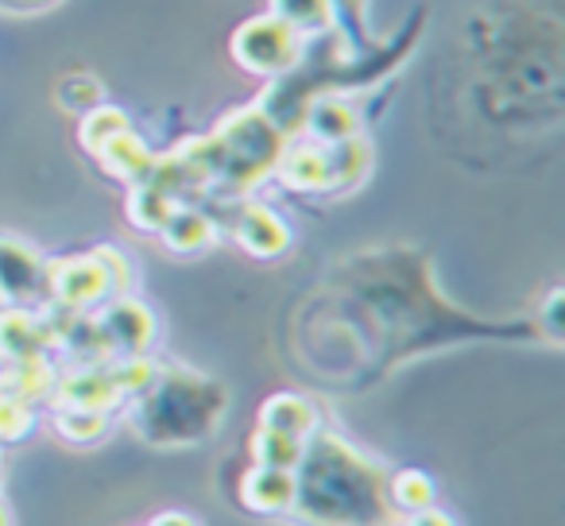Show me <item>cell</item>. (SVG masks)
<instances>
[{"label":"cell","instance_id":"6da1fadb","mask_svg":"<svg viewBox=\"0 0 565 526\" xmlns=\"http://www.w3.org/2000/svg\"><path fill=\"white\" fill-rule=\"evenodd\" d=\"M315 526H369L384 515V476L333 433H310L295 469V503Z\"/></svg>","mask_w":565,"mask_h":526},{"label":"cell","instance_id":"7a4b0ae2","mask_svg":"<svg viewBox=\"0 0 565 526\" xmlns=\"http://www.w3.org/2000/svg\"><path fill=\"white\" fill-rule=\"evenodd\" d=\"M225 407L228 395L221 384L186 368H167L136 395V410L128 418L151 446H186L210 438Z\"/></svg>","mask_w":565,"mask_h":526},{"label":"cell","instance_id":"3957f363","mask_svg":"<svg viewBox=\"0 0 565 526\" xmlns=\"http://www.w3.org/2000/svg\"><path fill=\"white\" fill-rule=\"evenodd\" d=\"M198 155L205 163L210 182H225L233 190H248L252 182H259L267 171L279 167V155L287 148V136L271 125L264 109H241L228 120H221V128L210 140H194Z\"/></svg>","mask_w":565,"mask_h":526},{"label":"cell","instance_id":"277c9868","mask_svg":"<svg viewBox=\"0 0 565 526\" xmlns=\"http://www.w3.org/2000/svg\"><path fill=\"white\" fill-rule=\"evenodd\" d=\"M233 51L236 66L248 74H267V78H282L291 74L302 58V35L291 24H282L279 17L264 12V17L244 20L233 32Z\"/></svg>","mask_w":565,"mask_h":526},{"label":"cell","instance_id":"5b68a950","mask_svg":"<svg viewBox=\"0 0 565 526\" xmlns=\"http://www.w3.org/2000/svg\"><path fill=\"white\" fill-rule=\"evenodd\" d=\"M47 287L66 310H86L97 307L109 291H117L109 268H105L102 251L78 259H58L47 268Z\"/></svg>","mask_w":565,"mask_h":526},{"label":"cell","instance_id":"8992f818","mask_svg":"<svg viewBox=\"0 0 565 526\" xmlns=\"http://www.w3.org/2000/svg\"><path fill=\"white\" fill-rule=\"evenodd\" d=\"M47 287V264L20 236H0V299L32 302Z\"/></svg>","mask_w":565,"mask_h":526},{"label":"cell","instance_id":"52a82bcc","mask_svg":"<svg viewBox=\"0 0 565 526\" xmlns=\"http://www.w3.org/2000/svg\"><path fill=\"white\" fill-rule=\"evenodd\" d=\"M97 333H102L105 345L120 348L128 356H140L151 345V337H156V314L136 299H117L102 310Z\"/></svg>","mask_w":565,"mask_h":526},{"label":"cell","instance_id":"ba28073f","mask_svg":"<svg viewBox=\"0 0 565 526\" xmlns=\"http://www.w3.org/2000/svg\"><path fill=\"white\" fill-rule=\"evenodd\" d=\"M236 240L248 256H259V259H275L287 251L291 244V228L282 225V217L267 205H248L236 221Z\"/></svg>","mask_w":565,"mask_h":526},{"label":"cell","instance_id":"9c48e42d","mask_svg":"<svg viewBox=\"0 0 565 526\" xmlns=\"http://www.w3.org/2000/svg\"><path fill=\"white\" fill-rule=\"evenodd\" d=\"M299 128H307L322 148L349 140V136H361L356 109L349 101H341V97H310L307 109H302Z\"/></svg>","mask_w":565,"mask_h":526},{"label":"cell","instance_id":"30bf717a","mask_svg":"<svg viewBox=\"0 0 565 526\" xmlns=\"http://www.w3.org/2000/svg\"><path fill=\"white\" fill-rule=\"evenodd\" d=\"M241 500L252 511H291L295 503V472L282 469H264V464H252L241 480Z\"/></svg>","mask_w":565,"mask_h":526},{"label":"cell","instance_id":"8fae6325","mask_svg":"<svg viewBox=\"0 0 565 526\" xmlns=\"http://www.w3.org/2000/svg\"><path fill=\"white\" fill-rule=\"evenodd\" d=\"M47 341H51V325L40 322V318L24 314V310L0 314V356H9L12 364L40 361Z\"/></svg>","mask_w":565,"mask_h":526},{"label":"cell","instance_id":"7c38bea8","mask_svg":"<svg viewBox=\"0 0 565 526\" xmlns=\"http://www.w3.org/2000/svg\"><path fill=\"white\" fill-rule=\"evenodd\" d=\"M259 430H271V433H287V438H299L307 441L310 433L318 430V415L302 395H271L259 410Z\"/></svg>","mask_w":565,"mask_h":526},{"label":"cell","instance_id":"4fadbf2b","mask_svg":"<svg viewBox=\"0 0 565 526\" xmlns=\"http://www.w3.org/2000/svg\"><path fill=\"white\" fill-rule=\"evenodd\" d=\"M97 159L105 163V171H113L117 179L132 182V186L148 179L151 167H156V155H151L148 143H143L132 128H128V132H120V136H113V140L97 151Z\"/></svg>","mask_w":565,"mask_h":526},{"label":"cell","instance_id":"5bb4252c","mask_svg":"<svg viewBox=\"0 0 565 526\" xmlns=\"http://www.w3.org/2000/svg\"><path fill=\"white\" fill-rule=\"evenodd\" d=\"M279 174H282V182L295 190H330V159H326V148L322 143L282 148Z\"/></svg>","mask_w":565,"mask_h":526},{"label":"cell","instance_id":"9a60e30c","mask_svg":"<svg viewBox=\"0 0 565 526\" xmlns=\"http://www.w3.org/2000/svg\"><path fill=\"white\" fill-rule=\"evenodd\" d=\"M326 159H330V190L356 186V182H364V174L372 171V148L364 136H349V140H341V143H330Z\"/></svg>","mask_w":565,"mask_h":526},{"label":"cell","instance_id":"2e32d148","mask_svg":"<svg viewBox=\"0 0 565 526\" xmlns=\"http://www.w3.org/2000/svg\"><path fill=\"white\" fill-rule=\"evenodd\" d=\"M159 236L167 240V248L174 251H202L213 244V221L202 210H186V205H174L167 225L159 228Z\"/></svg>","mask_w":565,"mask_h":526},{"label":"cell","instance_id":"e0dca14e","mask_svg":"<svg viewBox=\"0 0 565 526\" xmlns=\"http://www.w3.org/2000/svg\"><path fill=\"white\" fill-rule=\"evenodd\" d=\"M63 399L66 407H86V410H109L113 402L120 399L117 384H113L109 368H89V372H78L63 384Z\"/></svg>","mask_w":565,"mask_h":526},{"label":"cell","instance_id":"ac0fdd59","mask_svg":"<svg viewBox=\"0 0 565 526\" xmlns=\"http://www.w3.org/2000/svg\"><path fill=\"white\" fill-rule=\"evenodd\" d=\"M302 446H307V441L287 438V433H271V430H256V433H252V441H248L252 461L264 464V469H282V472L299 469Z\"/></svg>","mask_w":565,"mask_h":526},{"label":"cell","instance_id":"d6986e66","mask_svg":"<svg viewBox=\"0 0 565 526\" xmlns=\"http://www.w3.org/2000/svg\"><path fill=\"white\" fill-rule=\"evenodd\" d=\"M171 210H174V197L163 194L159 186H151V182H136L132 194H128V217L143 233H159L167 225V217H171Z\"/></svg>","mask_w":565,"mask_h":526},{"label":"cell","instance_id":"ffe728a7","mask_svg":"<svg viewBox=\"0 0 565 526\" xmlns=\"http://www.w3.org/2000/svg\"><path fill=\"white\" fill-rule=\"evenodd\" d=\"M271 17L291 24L299 35H318L333 28L330 0H271Z\"/></svg>","mask_w":565,"mask_h":526},{"label":"cell","instance_id":"44dd1931","mask_svg":"<svg viewBox=\"0 0 565 526\" xmlns=\"http://www.w3.org/2000/svg\"><path fill=\"white\" fill-rule=\"evenodd\" d=\"M132 128V120H128V112L125 109H117V105H97V109H89L86 117H82V128H78V136H82V148L86 151H102L105 143L113 140V136H120V132H128Z\"/></svg>","mask_w":565,"mask_h":526},{"label":"cell","instance_id":"7402d4cb","mask_svg":"<svg viewBox=\"0 0 565 526\" xmlns=\"http://www.w3.org/2000/svg\"><path fill=\"white\" fill-rule=\"evenodd\" d=\"M384 492H387V500L399 511H407V515H418V511L434 507V495H438L434 492V480L418 469H407V472H399V476H392L384 484Z\"/></svg>","mask_w":565,"mask_h":526},{"label":"cell","instance_id":"603a6c76","mask_svg":"<svg viewBox=\"0 0 565 526\" xmlns=\"http://www.w3.org/2000/svg\"><path fill=\"white\" fill-rule=\"evenodd\" d=\"M333 12V28L345 32V40H353L356 51L372 47V32H369V0H330Z\"/></svg>","mask_w":565,"mask_h":526},{"label":"cell","instance_id":"cb8c5ba5","mask_svg":"<svg viewBox=\"0 0 565 526\" xmlns=\"http://www.w3.org/2000/svg\"><path fill=\"white\" fill-rule=\"evenodd\" d=\"M58 433L71 441H97L105 433V410L66 407L63 415H58Z\"/></svg>","mask_w":565,"mask_h":526},{"label":"cell","instance_id":"d4e9b609","mask_svg":"<svg viewBox=\"0 0 565 526\" xmlns=\"http://www.w3.org/2000/svg\"><path fill=\"white\" fill-rule=\"evenodd\" d=\"M32 430V407L28 399H17V395H0V438L17 441Z\"/></svg>","mask_w":565,"mask_h":526},{"label":"cell","instance_id":"484cf974","mask_svg":"<svg viewBox=\"0 0 565 526\" xmlns=\"http://www.w3.org/2000/svg\"><path fill=\"white\" fill-rule=\"evenodd\" d=\"M58 94H63L66 109L89 112V109H97V105H102V82L89 78V74H74V78L63 82V89H58Z\"/></svg>","mask_w":565,"mask_h":526},{"label":"cell","instance_id":"4316f807","mask_svg":"<svg viewBox=\"0 0 565 526\" xmlns=\"http://www.w3.org/2000/svg\"><path fill=\"white\" fill-rule=\"evenodd\" d=\"M411 526H457V523L446 515V511L426 507V511H418V515H411Z\"/></svg>","mask_w":565,"mask_h":526},{"label":"cell","instance_id":"83f0119b","mask_svg":"<svg viewBox=\"0 0 565 526\" xmlns=\"http://www.w3.org/2000/svg\"><path fill=\"white\" fill-rule=\"evenodd\" d=\"M51 4H58V0H0L4 12H43V9H51Z\"/></svg>","mask_w":565,"mask_h":526},{"label":"cell","instance_id":"f1b7e54d","mask_svg":"<svg viewBox=\"0 0 565 526\" xmlns=\"http://www.w3.org/2000/svg\"><path fill=\"white\" fill-rule=\"evenodd\" d=\"M151 526H202V523L190 518V515H182V511H163V515L151 518Z\"/></svg>","mask_w":565,"mask_h":526},{"label":"cell","instance_id":"f546056e","mask_svg":"<svg viewBox=\"0 0 565 526\" xmlns=\"http://www.w3.org/2000/svg\"><path fill=\"white\" fill-rule=\"evenodd\" d=\"M557 310H562V291H554L546 302V322H550V337L554 341H557Z\"/></svg>","mask_w":565,"mask_h":526},{"label":"cell","instance_id":"4dcf8cb0","mask_svg":"<svg viewBox=\"0 0 565 526\" xmlns=\"http://www.w3.org/2000/svg\"><path fill=\"white\" fill-rule=\"evenodd\" d=\"M0 526H12V518H9V507L0 503Z\"/></svg>","mask_w":565,"mask_h":526}]
</instances>
